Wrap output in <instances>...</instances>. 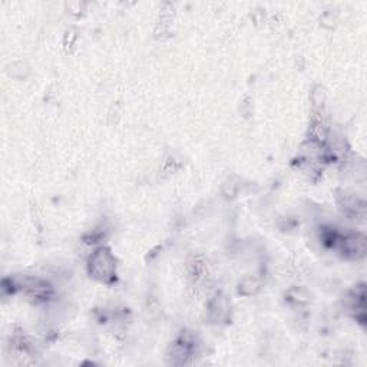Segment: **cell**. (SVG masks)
<instances>
[{
	"label": "cell",
	"instance_id": "3",
	"mask_svg": "<svg viewBox=\"0 0 367 367\" xmlns=\"http://www.w3.org/2000/svg\"><path fill=\"white\" fill-rule=\"evenodd\" d=\"M191 352H192V343H189L184 337L181 340H178L176 344H174V347H172L174 360L180 359L178 363H185L187 361V357L191 356Z\"/></svg>",
	"mask_w": 367,
	"mask_h": 367
},
{
	"label": "cell",
	"instance_id": "2",
	"mask_svg": "<svg viewBox=\"0 0 367 367\" xmlns=\"http://www.w3.org/2000/svg\"><path fill=\"white\" fill-rule=\"evenodd\" d=\"M336 244H339L342 251L347 257L360 258L366 253V238L361 234H352L347 237H340L335 234L333 244H331V246H336Z\"/></svg>",
	"mask_w": 367,
	"mask_h": 367
},
{
	"label": "cell",
	"instance_id": "1",
	"mask_svg": "<svg viewBox=\"0 0 367 367\" xmlns=\"http://www.w3.org/2000/svg\"><path fill=\"white\" fill-rule=\"evenodd\" d=\"M90 271L101 282L108 283L109 280H112L115 273V260L109 250L99 249L95 251L90 263Z\"/></svg>",
	"mask_w": 367,
	"mask_h": 367
}]
</instances>
